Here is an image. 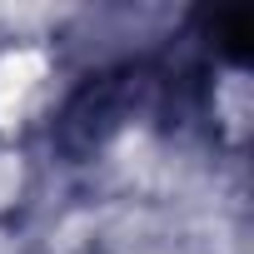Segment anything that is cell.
I'll return each mask as SVG.
<instances>
[{
	"mask_svg": "<svg viewBox=\"0 0 254 254\" xmlns=\"http://www.w3.org/2000/svg\"><path fill=\"white\" fill-rule=\"evenodd\" d=\"M249 5H229V10H214L209 15V35H214V50H224L229 60H249Z\"/></svg>",
	"mask_w": 254,
	"mask_h": 254,
	"instance_id": "obj_1",
	"label": "cell"
}]
</instances>
